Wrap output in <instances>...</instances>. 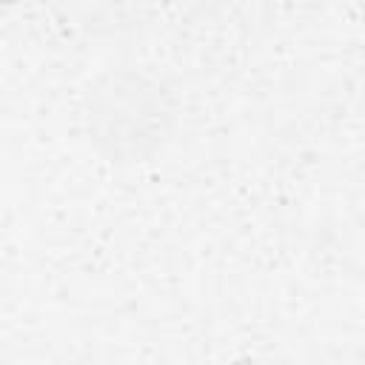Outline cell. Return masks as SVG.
Listing matches in <instances>:
<instances>
[{"instance_id": "1", "label": "cell", "mask_w": 365, "mask_h": 365, "mask_svg": "<svg viewBox=\"0 0 365 365\" xmlns=\"http://www.w3.org/2000/svg\"><path fill=\"white\" fill-rule=\"evenodd\" d=\"M83 111L88 143L117 168L154 160L177 128V100L171 88L131 66L106 68L88 86Z\"/></svg>"}]
</instances>
